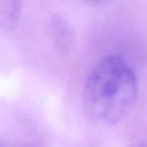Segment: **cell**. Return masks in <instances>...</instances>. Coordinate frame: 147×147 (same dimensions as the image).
<instances>
[{
    "instance_id": "obj_1",
    "label": "cell",
    "mask_w": 147,
    "mask_h": 147,
    "mask_svg": "<svg viewBox=\"0 0 147 147\" xmlns=\"http://www.w3.org/2000/svg\"><path fill=\"white\" fill-rule=\"evenodd\" d=\"M138 92L133 69L118 56H107L95 64L84 86L88 115L105 124H116L132 108Z\"/></svg>"
},
{
    "instance_id": "obj_2",
    "label": "cell",
    "mask_w": 147,
    "mask_h": 147,
    "mask_svg": "<svg viewBox=\"0 0 147 147\" xmlns=\"http://www.w3.org/2000/svg\"><path fill=\"white\" fill-rule=\"evenodd\" d=\"M93 1H98V0H93Z\"/></svg>"
},
{
    "instance_id": "obj_3",
    "label": "cell",
    "mask_w": 147,
    "mask_h": 147,
    "mask_svg": "<svg viewBox=\"0 0 147 147\" xmlns=\"http://www.w3.org/2000/svg\"><path fill=\"white\" fill-rule=\"evenodd\" d=\"M0 147H1V146H0Z\"/></svg>"
}]
</instances>
